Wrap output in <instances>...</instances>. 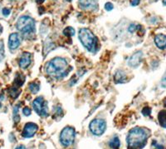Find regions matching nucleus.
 I'll use <instances>...</instances> for the list:
<instances>
[{
    "mask_svg": "<svg viewBox=\"0 0 166 149\" xmlns=\"http://www.w3.org/2000/svg\"><path fill=\"white\" fill-rule=\"evenodd\" d=\"M28 88H29V90L31 91L32 93H37V92L39 91V88H40V87H39V84L37 83H31L28 86Z\"/></svg>",
    "mask_w": 166,
    "mask_h": 149,
    "instance_id": "6ab92c4d",
    "label": "nucleus"
},
{
    "mask_svg": "<svg viewBox=\"0 0 166 149\" xmlns=\"http://www.w3.org/2000/svg\"><path fill=\"white\" fill-rule=\"evenodd\" d=\"M105 9L107 11H111L114 9V5L111 3H107L105 4Z\"/></svg>",
    "mask_w": 166,
    "mask_h": 149,
    "instance_id": "393cba45",
    "label": "nucleus"
},
{
    "mask_svg": "<svg viewBox=\"0 0 166 149\" xmlns=\"http://www.w3.org/2000/svg\"><path fill=\"white\" fill-rule=\"evenodd\" d=\"M79 7L84 10H95L97 9V0H78Z\"/></svg>",
    "mask_w": 166,
    "mask_h": 149,
    "instance_id": "9b49d317",
    "label": "nucleus"
},
{
    "mask_svg": "<svg viewBox=\"0 0 166 149\" xmlns=\"http://www.w3.org/2000/svg\"><path fill=\"white\" fill-rule=\"evenodd\" d=\"M136 26L135 25V24H131V25L130 26V28H129V32H130V33H133V32H135V30L136 29Z\"/></svg>",
    "mask_w": 166,
    "mask_h": 149,
    "instance_id": "c85d7f7f",
    "label": "nucleus"
},
{
    "mask_svg": "<svg viewBox=\"0 0 166 149\" xmlns=\"http://www.w3.org/2000/svg\"><path fill=\"white\" fill-rule=\"evenodd\" d=\"M67 1H72V0H67Z\"/></svg>",
    "mask_w": 166,
    "mask_h": 149,
    "instance_id": "4c0bfd02",
    "label": "nucleus"
},
{
    "mask_svg": "<svg viewBox=\"0 0 166 149\" xmlns=\"http://www.w3.org/2000/svg\"><path fill=\"white\" fill-rule=\"evenodd\" d=\"M76 137L75 129L72 127H66L63 128V130L60 135V142L63 146L69 147L74 143Z\"/></svg>",
    "mask_w": 166,
    "mask_h": 149,
    "instance_id": "39448f33",
    "label": "nucleus"
},
{
    "mask_svg": "<svg viewBox=\"0 0 166 149\" xmlns=\"http://www.w3.org/2000/svg\"><path fill=\"white\" fill-rule=\"evenodd\" d=\"M152 2H156V1H158V0H151Z\"/></svg>",
    "mask_w": 166,
    "mask_h": 149,
    "instance_id": "c9c22d12",
    "label": "nucleus"
},
{
    "mask_svg": "<svg viewBox=\"0 0 166 149\" xmlns=\"http://www.w3.org/2000/svg\"><path fill=\"white\" fill-rule=\"evenodd\" d=\"M22 113H23V114L25 115V116H30L31 115V109L28 107H25V108H23V110H22Z\"/></svg>",
    "mask_w": 166,
    "mask_h": 149,
    "instance_id": "b1692460",
    "label": "nucleus"
},
{
    "mask_svg": "<svg viewBox=\"0 0 166 149\" xmlns=\"http://www.w3.org/2000/svg\"><path fill=\"white\" fill-rule=\"evenodd\" d=\"M154 43L159 48H166V36L164 34H158L154 38Z\"/></svg>",
    "mask_w": 166,
    "mask_h": 149,
    "instance_id": "ddd939ff",
    "label": "nucleus"
},
{
    "mask_svg": "<svg viewBox=\"0 0 166 149\" xmlns=\"http://www.w3.org/2000/svg\"><path fill=\"white\" fill-rule=\"evenodd\" d=\"M148 134L146 131L141 127H134L130 130L126 142L129 149H142L147 143Z\"/></svg>",
    "mask_w": 166,
    "mask_h": 149,
    "instance_id": "f03ea898",
    "label": "nucleus"
},
{
    "mask_svg": "<svg viewBox=\"0 0 166 149\" xmlns=\"http://www.w3.org/2000/svg\"><path fill=\"white\" fill-rule=\"evenodd\" d=\"M24 80H25V78H24V77L22 76V74H19L16 77L15 80H14V83H15V85L17 87H21L24 83Z\"/></svg>",
    "mask_w": 166,
    "mask_h": 149,
    "instance_id": "a211bd4d",
    "label": "nucleus"
},
{
    "mask_svg": "<svg viewBox=\"0 0 166 149\" xmlns=\"http://www.w3.org/2000/svg\"><path fill=\"white\" fill-rule=\"evenodd\" d=\"M44 1H45V0H36V2H37V3H43Z\"/></svg>",
    "mask_w": 166,
    "mask_h": 149,
    "instance_id": "2f4dec72",
    "label": "nucleus"
},
{
    "mask_svg": "<svg viewBox=\"0 0 166 149\" xmlns=\"http://www.w3.org/2000/svg\"><path fill=\"white\" fill-rule=\"evenodd\" d=\"M90 130L94 135L96 136H100L102 135L105 131H106V128H107V123L106 122L102 119H94L90 123Z\"/></svg>",
    "mask_w": 166,
    "mask_h": 149,
    "instance_id": "0eeeda50",
    "label": "nucleus"
},
{
    "mask_svg": "<svg viewBox=\"0 0 166 149\" xmlns=\"http://www.w3.org/2000/svg\"><path fill=\"white\" fill-rule=\"evenodd\" d=\"M141 2V0H131V5L132 6H137Z\"/></svg>",
    "mask_w": 166,
    "mask_h": 149,
    "instance_id": "c756f323",
    "label": "nucleus"
},
{
    "mask_svg": "<svg viewBox=\"0 0 166 149\" xmlns=\"http://www.w3.org/2000/svg\"><path fill=\"white\" fill-rule=\"evenodd\" d=\"M71 70L72 68L69 67L67 61L61 57L53 58L49 63H47L46 66V73L56 79L66 77Z\"/></svg>",
    "mask_w": 166,
    "mask_h": 149,
    "instance_id": "f257e3e1",
    "label": "nucleus"
},
{
    "mask_svg": "<svg viewBox=\"0 0 166 149\" xmlns=\"http://www.w3.org/2000/svg\"><path fill=\"white\" fill-rule=\"evenodd\" d=\"M142 57H143V53L141 51H138L132 55L131 57H130V59L128 61L129 66L131 68H137V67L141 64V60H142Z\"/></svg>",
    "mask_w": 166,
    "mask_h": 149,
    "instance_id": "9d476101",
    "label": "nucleus"
},
{
    "mask_svg": "<svg viewBox=\"0 0 166 149\" xmlns=\"http://www.w3.org/2000/svg\"><path fill=\"white\" fill-rule=\"evenodd\" d=\"M20 43H21V38H20L19 33H13L12 34H10L9 38H8V47H9L10 50H16L19 47Z\"/></svg>",
    "mask_w": 166,
    "mask_h": 149,
    "instance_id": "1a4fd4ad",
    "label": "nucleus"
},
{
    "mask_svg": "<svg viewBox=\"0 0 166 149\" xmlns=\"http://www.w3.org/2000/svg\"><path fill=\"white\" fill-rule=\"evenodd\" d=\"M2 99H3V95H2V93L0 92V106H1V101H2Z\"/></svg>",
    "mask_w": 166,
    "mask_h": 149,
    "instance_id": "473e14b6",
    "label": "nucleus"
},
{
    "mask_svg": "<svg viewBox=\"0 0 166 149\" xmlns=\"http://www.w3.org/2000/svg\"><path fill=\"white\" fill-rule=\"evenodd\" d=\"M32 107L35 112L41 117H47L48 115V107L47 101L42 97H38L32 102Z\"/></svg>",
    "mask_w": 166,
    "mask_h": 149,
    "instance_id": "423d86ee",
    "label": "nucleus"
},
{
    "mask_svg": "<svg viewBox=\"0 0 166 149\" xmlns=\"http://www.w3.org/2000/svg\"><path fill=\"white\" fill-rule=\"evenodd\" d=\"M15 149H26V147L23 145H20V146L17 147Z\"/></svg>",
    "mask_w": 166,
    "mask_h": 149,
    "instance_id": "7c9ffc66",
    "label": "nucleus"
},
{
    "mask_svg": "<svg viewBox=\"0 0 166 149\" xmlns=\"http://www.w3.org/2000/svg\"><path fill=\"white\" fill-rule=\"evenodd\" d=\"M38 127L37 124L33 123H28L24 126L22 135L23 137H26V138L32 137L34 136L35 133L38 132Z\"/></svg>",
    "mask_w": 166,
    "mask_h": 149,
    "instance_id": "6e6552de",
    "label": "nucleus"
},
{
    "mask_svg": "<svg viewBox=\"0 0 166 149\" xmlns=\"http://www.w3.org/2000/svg\"><path fill=\"white\" fill-rule=\"evenodd\" d=\"M1 30H2V27H1V25H0V32H1Z\"/></svg>",
    "mask_w": 166,
    "mask_h": 149,
    "instance_id": "e433bc0d",
    "label": "nucleus"
},
{
    "mask_svg": "<svg viewBox=\"0 0 166 149\" xmlns=\"http://www.w3.org/2000/svg\"><path fill=\"white\" fill-rule=\"evenodd\" d=\"M142 113L144 116H150L151 113V108H149V107H145V108H143Z\"/></svg>",
    "mask_w": 166,
    "mask_h": 149,
    "instance_id": "5701e85b",
    "label": "nucleus"
},
{
    "mask_svg": "<svg viewBox=\"0 0 166 149\" xmlns=\"http://www.w3.org/2000/svg\"><path fill=\"white\" fill-rule=\"evenodd\" d=\"M161 86L163 88H166V73L164 75L163 78H162V81H161Z\"/></svg>",
    "mask_w": 166,
    "mask_h": 149,
    "instance_id": "cd10ccee",
    "label": "nucleus"
},
{
    "mask_svg": "<svg viewBox=\"0 0 166 149\" xmlns=\"http://www.w3.org/2000/svg\"><path fill=\"white\" fill-rule=\"evenodd\" d=\"M4 58V45L3 42L0 41V61H2Z\"/></svg>",
    "mask_w": 166,
    "mask_h": 149,
    "instance_id": "4be33fe9",
    "label": "nucleus"
},
{
    "mask_svg": "<svg viewBox=\"0 0 166 149\" xmlns=\"http://www.w3.org/2000/svg\"><path fill=\"white\" fill-rule=\"evenodd\" d=\"M13 120L15 123H19L20 121V116L19 115V108H18V107H15L13 109Z\"/></svg>",
    "mask_w": 166,
    "mask_h": 149,
    "instance_id": "412c9836",
    "label": "nucleus"
},
{
    "mask_svg": "<svg viewBox=\"0 0 166 149\" xmlns=\"http://www.w3.org/2000/svg\"><path fill=\"white\" fill-rule=\"evenodd\" d=\"M164 5H166V0H164Z\"/></svg>",
    "mask_w": 166,
    "mask_h": 149,
    "instance_id": "f704fd0d",
    "label": "nucleus"
},
{
    "mask_svg": "<svg viewBox=\"0 0 166 149\" xmlns=\"http://www.w3.org/2000/svg\"><path fill=\"white\" fill-rule=\"evenodd\" d=\"M16 27L19 31L25 35H31L36 31L35 21L29 16L20 17L17 22Z\"/></svg>",
    "mask_w": 166,
    "mask_h": 149,
    "instance_id": "20e7f679",
    "label": "nucleus"
},
{
    "mask_svg": "<svg viewBox=\"0 0 166 149\" xmlns=\"http://www.w3.org/2000/svg\"><path fill=\"white\" fill-rule=\"evenodd\" d=\"M20 92H21V91L18 88H15V87H13V88H11L9 89V95L13 99H17L20 94Z\"/></svg>",
    "mask_w": 166,
    "mask_h": 149,
    "instance_id": "f3484780",
    "label": "nucleus"
},
{
    "mask_svg": "<svg viewBox=\"0 0 166 149\" xmlns=\"http://www.w3.org/2000/svg\"><path fill=\"white\" fill-rule=\"evenodd\" d=\"M114 80L115 82L117 83H125V80H126V74H125L123 71H117L115 74V77H114Z\"/></svg>",
    "mask_w": 166,
    "mask_h": 149,
    "instance_id": "4468645a",
    "label": "nucleus"
},
{
    "mask_svg": "<svg viewBox=\"0 0 166 149\" xmlns=\"http://www.w3.org/2000/svg\"><path fill=\"white\" fill-rule=\"evenodd\" d=\"M10 12H11V10H10L9 9H7V8L3 9V11H2V13H3V14L4 15V16H8V15H9Z\"/></svg>",
    "mask_w": 166,
    "mask_h": 149,
    "instance_id": "bb28decb",
    "label": "nucleus"
},
{
    "mask_svg": "<svg viewBox=\"0 0 166 149\" xmlns=\"http://www.w3.org/2000/svg\"><path fill=\"white\" fill-rule=\"evenodd\" d=\"M158 119L160 122V126L164 128H166V110H162L159 113Z\"/></svg>",
    "mask_w": 166,
    "mask_h": 149,
    "instance_id": "2eb2a0df",
    "label": "nucleus"
},
{
    "mask_svg": "<svg viewBox=\"0 0 166 149\" xmlns=\"http://www.w3.org/2000/svg\"><path fill=\"white\" fill-rule=\"evenodd\" d=\"M164 107H166V98L164 100Z\"/></svg>",
    "mask_w": 166,
    "mask_h": 149,
    "instance_id": "72a5a7b5",
    "label": "nucleus"
},
{
    "mask_svg": "<svg viewBox=\"0 0 166 149\" xmlns=\"http://www.w3.org/2000/svg\"><path fill=\"white\" fill-rule=\"evenodd\" d=\"M109 145L112 149H118L120 147V139L118 137H114L112 139L110 140Z\"/></svg>",
    "mask_w": 166,
    "mask_h": 149,
    "instance_id": "dca6fc26",
    "label": "nucleus"
},
{
    "mask_svg": "<svg viewBox=\"0 0 166 149\" xmlns=\"http://www.w3.org/2000/svg\"><path fill=\"white\" fill-rule=\"evenodd\" d=\"M152 145L154 146V147L156 149H164V147L162 145H160L159 143H156L155 141H153V143H152Z\"/></svg>",
    "mask_w": 166,
    "mask_h": 149,
    "instance_id": "a878e982",
    "label": "nucleus"
},
{
    "mask_svg": "<svg viewBox=\"0 0 166 149\" xmlns=\"http://www.w3.org/2000/svg\"><path fill=\"white\" fill-rule=\"evenodd\" d=\"M63 34L65 36L72 37L73 35H75V29L72 28V27H67L63 30Z\"/></svg>",
    "mask_w": 166,
    "mask_h": 149,
    "instance_id": "aec40b11",
    "label": "nucleus"
},
{
    "mask_svg": "<svg viewBox=\"0 0 166 149\" xmlns=\"http://www.w3.org/2000/svg\"><path fill=\"white\" fill-rule=\"evenodd\" d=\"M32 63V55L29 53H23L19 59V67L22 69H26Z\"/></svg>",
    "mask_w": 166,
    "mask_h": 149,
    "instance_id": "f8f14e48",
    "label": "nucleus"
},
{
    "mask_svg": "<svg viewBox=\"0 0 166 149\" xmlns=\"http://www.w3.org/2000/svg\"><path fill=\"white\" fill-rule=\"evenodd\" d=\"M78 37L80 41L88 51L94 53L97 49V38L90 29H81L79 30Z\"/></svg>",
    "mask_w": 166,
    "mask_h": 149,
    "instance_id": "7ed1b4c3",
    "label": "nucleus"
}]
</instances>
